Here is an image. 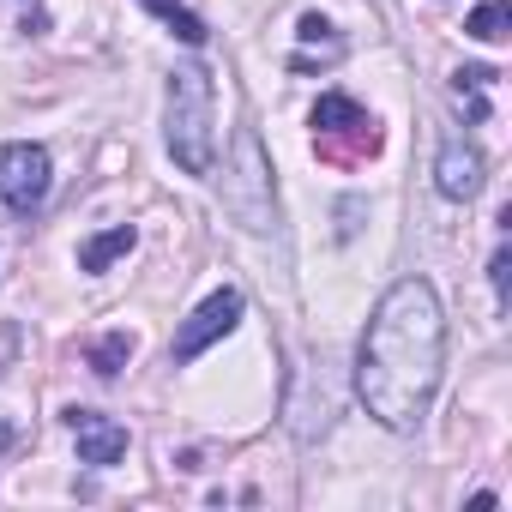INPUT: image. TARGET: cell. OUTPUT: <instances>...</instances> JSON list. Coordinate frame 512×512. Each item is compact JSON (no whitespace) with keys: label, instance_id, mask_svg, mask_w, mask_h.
Instances as JSON below:
<instances>
[{"label":"cell","instance_id":"cell-4","mask_svg":"<svg viewBox=\"0 0 512 512\" xmlns=\"http://www.w3.org/2000/svg\"><path fill=\"white\" fill-rule=\"evenodd\" d=\"M235 163H241V169L223 181V205H229L235 223H247V229H278V187H272L260 133H241V139H235Z\"/></svg>","mask_w":512,"mask_h":512},{"label":"cell","instance_id":"cell-7","mask_svg":"<svg viewBox=\"0 0 512 512\" xmlns=\"http://www.w3.org/2000/svg\"><path fill=\"white\" fill-rule=\"evenodd\" d=\"M482 175H488V163H482V145L470 139V133H440V157H434V193L440 199H452V205H464V199H476L482 193Z\"/></svg>","mask_w":512,"mask_h":512},{"label":"cell","instance_id":"cell-8","mask_svg":"<svg viewBox=\"0 0 512 512\" xmlns=\"http://www.w3.org/2000/svg\"><path fill=\"white\" fill-rule=\"evenodd\" d=\"M67 428H73V440H79V464L109 470V464L127 458V428H121L115 416L85 410V404H67Z\"/></svg>","mask_w":512,"mask_h":512},{"label":"cell","instance_id":"cell-9","mask_svg":"<svg viewBox=\"0 0 512 512\" xmlns=\"http://www.w3.org/2000/svg\"><path fill=\"white\" fill-rule=\"evenodd\" d=\"M133 247H139V229L133 223H115V229H103V235H91L79 247V272H109L115 260H127Z\"/></svg>","mask_w":512,"mask_h":512},{"label":"cell","instance_id":"cell-1","mask_svg":"<svg viewBox=\"0 0 512 512\" xmlns=\"http://www.w3.org/2000/svg\"><path fill=\"white\" fill-rule=\"evenodd\" d=\"M446 374V308L428 278H398L356 344V398L392 434L422 428Z\"/></svg>","mask_w":512,"mask_h":512},{"label":"cell","instance_id":"cell-2","mask_svg":"<svg viewBox=\"0 0 512 512\" xmlns=\"http://www.w3.org/2000/svg\"><path fill=\"white\" fill-rule=\"evenodd\" d=\"M211 73L205 67H175L169 73V109H163V139L181 175H211L217 163V121H211Z\"/></svg>","mask_w":512,"mask_h":512},{"label":"cell","instance_id":"cell-16","mask_svg":"<svg viewBox=\"0 0 512 512\" xmlns=\"http://www.w3.org/2000/svg\"><path fill=\"white\" fill-rule=\"evenodd\" d=\"M19 31H25V37H43V31H49V13H43V7H31V13H25V25H19Z\"/></svg>","mask_w":512,"mask_h":512},{"label":"cell","instance_id":"cell-12","mask_svg":"<svg viewBox=\"0 0 512 512\" xmlns=\"http://www.w3.org/2000/svg\"><path fill=\"white\" fill-rule=\"evenodd\" d=\"M494 79H500L494 67H458V73H452V91L464 97V115H470V121H488V97H482V91H488Z\"/></svg>","mask_w":512,"mask_h":512},{"label":"cell","instance_id":"cell-6","mask_svg":"<svg viewBox=\"0 0 512 512\" xmlns=\"http://www.w3.org/2000/svg\"><path fill=\"white\" fill-rule=\"evenodd\" d=\"M241 308H247V302H241V290H229V284H223V290H211V296L181 320V332H175V344H169V362H193V356H205L217 338H229V332H235Z\"/></svg>","mask_w":512,"mask_h":512},{"label":"cell","instance_id":"cell-3","mask_svg":"<svg viewBox=\"0 0 512 512\" xmlns=\"http://www.w3.org/2000/svg\"><path fill=\"white\" fill-rule=\"evenodd\" d=\"M314 145H320L326 163L356 169V163H368V157L380 151V121H374L356 97L326 91V97L314 103Z\"/></svg>","mask_w":512,"mask_h":512},{"label":"cell","instance_id":"cell-5","mask_svg":"<svg viewBox=\"0 0 512 512\" xmlns=\"http://www.w3.org/2000/svg\"><path fill=\"white\" fill-rule=\"evenodd\" d=\"M49 187H55V163L43 145H31V139L0 145V205L13 217H37L49 205Z\"/></svg>","mask_w":512,"mask_h":512},{"label":"cell","instance_id":"cell-10","mask_svg":"<svg viewBox=\"0 0 512 512\" xmlns=\"http://www.w3.org/2000/svg\"><path fill=\"white\" fill-rule=\"evenodd\" d=\"M127 356H133V332H121V326H115V332H103V338L85 350V362H91V374H97V380H115V374L127 368Z\"/></svg>","mask_w":512,"mask_h":512},{"label":"cell","instance_id":"cell-14","mask_svg":"<svg viewBox=\"0 0 512 512\" xmlns=\"http://www.w3.org/2000/svg\"><path fill=\"white\" fill-rule=\"evenodd\" d=\"M296 37H302L308 49H320V43H344V37H338V31H332V25L320 19V13H302V25H296Z\"/></svg>","mask_w":512,"mask_h":512},{"label":"cell","instance_id":"cell-13","mask_svg":"<svg viewBox=\"0 0 512 512\" xmlns=\"http://www.w3.org/2000/svg\"><path fill=\"white\" fill-rule=\"evenodd\" d=\"M464 31H470L476 43H506V31H512V7H506V0H482Z\"/></svg>","mask_w":512,"mask_h":512},{"label":"cell","instance_id":"cell-11","mask_svg":"<svg viewBox=\"0 0 512 512\" xmlns=\"http://www.w3.org/2000/svg\"><path fill=\"white\" fill-rule=\"evenodd\" d=\"M139 7H151V13H157V19H163L187 49H205V37H211V31H205V19H199V13H187V7H181V0H139Z\"/></svg>","mask_w":512,"mask_h":512},{"label":"cell","instance_id":"cell-15","mask_svg":"<svg viewBox=\"0 0 512 512\" xmlns=\"http://www.w3.org/2000/svg\"><path fill=\"white\" fill-rule=\"evenodd\" d=\"M506 266H512V253L500 247L494 260H488V284H494V296H500V302H506Z\"/></svg>","mask_w":512,"mask_h":512}]
</instances>
